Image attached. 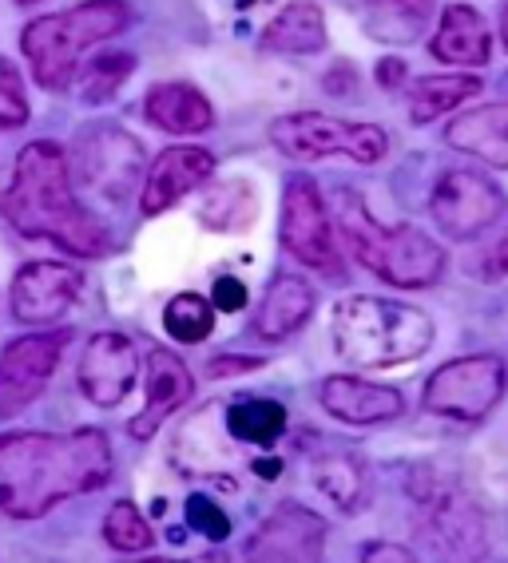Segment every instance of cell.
<instances>
[{
    "mask_svg": "<svg viewBox=\"0 0 508 563\" xmlns=\"http://www.w3.org/2000/svg\"><path fill=\"white\" fill-rule=\"evenodd\" d=\"M112 481V449L96 429L0 437V516L41 520L60 500Z\"/></svg>",
    "mask_w": 508,
    "mask_h": 563,
    "instance_id": "cell-1",
    "label": "cell"
},
{
    "mask_svg": "<svg viewBox=\"0 0 508 563\" xmlns=\"http://www.w3.org/2000/svg\"><path fill=\"white\" fill-rule=\"evenodd\" d=\"M0 214L24 239H52L80 258H100L112 251V234L71 195L68 159L52 140H36L21 152L9 191L0 195Z\"/></svg>",
    "mask_w": 508,
    "mask_h": 563,
    "instance_id": "cell-2",
    "label": "cell"
},
{
    "mask_svg": "<svg viewBox=\"0 0 508 563\" xmlns=\"http://www.w3.org/2000/svg\"><path fill=\"white\" fill-rule=\"evenodd\" d=\"M330 333L342 362L362 369L406 365L433 345V322L426 310L389 298H342L330 313Z\"/></svg>",
    "mask_w": 508,
    "mask_h": 563,
    "instance_id": "cell-3",
    "label": "cell"
},
{
    "mask_svg": "<svg viewBox=\"0 0 508 563\" xmlns=\"http://www.w3.org/2000/svg\"><path fill=\"white\" fill-rule=\"evenodd\" d=\"M334 214L350 254L389 286L426 290L445 271V251L429 234H421L417 227H382L354 191L338 195Z\"/></svg>",
    "mask_w": 508,
    "mask_h": 563,
    "instance_id": "cell-4",
    "label": "cell"
},
{
    "mask_svg": "<svg viewBox=\"0 0 508 563\" xmlns=\"http://www.w3.org/2000/svg\"><path fill=\"white\" fill-rule=\"evenodd\" d=\"M123 29H128L123 0H88V4L32 21L21 36V48L29 56L36 84L48 91H64L76 76L84 52L100 41H112Z\"/></svg>",
    "mask_w": 508,
    "mask_h": 563,
    "instance_id": "cell-5",
    "label": "cell"
},
{
    "mask_svg": "<svg viewBox=\"0 0 508 563\" xmlns=\"http://www.w3.org/2000/svg\"><path fill=\"white\" fill-rule=\"evenodd\" d=\"M270 140L283 155L298 163L330 159V155H346L354 163H377L386 155V131L374 123H350L322 115V111H295V115H278L270 123Z\"/></svg>",
    "mask_w": 508,
    "mask_h": 563,
    "instance_id": "cell-6",
    "label": "cell"
},
{
    "mask_svg": "<svg viewBox=\"0 0 508 563\" xmlns=\"http://www.w3.org/2000/svg\"><path fill=\"white\" fill-rule=\"evenodd\" d=\"M500 393H505V365L488 353L477 357H461V362L441 365L426 385V409L438 417L477 424L497 409Z\"/></svg>",
    "mask_w": 508,
    "mask_h": 563,
    "instance_id": "cell-7",
    "label": "cell"
},
{
    "mask_svg": "<svg viewBox=\"0 0 508 563\" xmlns=\"http://www.w3.org/2000/svg\"><path fill=\"white\" fill-rule=\"evenodd\" d=\"M429 214L449 239H477L505 214V191L488 175L445 172L433 187Z\"/></svg>",
    "mask_w": 508,
    "mask_h": 563,
    "instance_id": "cell-8",
    "label": "cell"
},
{
    "mask_svg": "<svg viewBox=\"0 0 508 563\" xmlns=\"http://www.w3.org/2000/svg\"><path fill=\"white\" fill-rule=\"evenodd\" d=\"M283 246L295 254L302 266L318 274H334L342 266L334 246V227L325 214V202L318 187L306 175L286 183L283 195Z\"/></svg>",
    "mask_w": 508,
    "mask_h": 563,
    "instance_id": "cell-9",
    "label": "cell"
},
{
    "mask_svg": "<svg viewBox=\"0 0 508 563\" xmlns=\"http://www.w3.org/2000/svg\"><path fill=\"white\" fill-rule=\"evenodd\" d=\"M80 179L92 195L108 202H123L143 179L140 143L120 128H92L76 147Z\"/></svg>",
    "mask_w": 508,
    "mask_h": 563,
    "instance_id": "cell-10",
    "label": "cell"
},
{
    "mask_svg": "<svg viewBox=\"0 0 508 563\" xmlns=\"http://www.w3.org/2000/svg\"><path fill=\"white\" fill-rule=\"evenodd\" d=\"M64 342V333H29L0 353V417H16L41 397L60 365Z\"/></svg>",
    "mask_w": 508,
    "mask_h": 563,
    "instance_id": "cell-11",
    "label": "cell"
},
{
    "mask_svg": "<svg viewBox=\"0 0 508 563\" xmlns=\"http://www.w3.org/2000/svg\"><path fill=\"white\" fill-rule=\"evenodd\" d=\"M135 373H140V350L132 345V338L123 333H96L84 345L80 369H76V382L80 393L100 409H112L120 405L135 385Z\"/></svg>",
    "mask_w": 508,
    "mask_h": 563,
    "instance_id": "cell-12",
    "label": "cell"
},
{
    "mask_svg": "<svg viewBox=\"0 0 508 563\" xmlns=\"http://www.w3.org/2000/svg\"><path fill=\"white\" fill-rule=\"evenodd\" d=\"M84 274L64 262H32L12 278V313L24 325H48L76 306Z\"/></svg>",
    "mask_w": 508,
    "mask_h": 563,
    "instance_id": "cell-13",
    "label": "cell"
},
{
    "mask_svg": "<svg viewBox=\"0 0 508 563\" xmlns=\"http://www.w3.org/2000/svg\"><path fill=\"white\" fill-rule=\"evenodd\" d=\"M325 520L302 504H283L266 516L263 528L246 543L251 560H322Z\"/></svg>",
    "mask_w": 508,
    "mask_h": 563,
    "instance_id": "cell-14",
    "label": "cell"
},
{
    "mask_svg": "<svg viewBox=\"0 0 508 563\" xmlns=\"http://www.w3.org/2000/svg\"><path fill=\"white\" fill-rule=\"evenodd\" d=\"M214 172L211 152L203 147H167L159 159L152 163L147 183H143V214H159L172 202H179L184 195H191L195 187H203Z\"/></svg>",
    "mask_w": 508,
    "mask_h": 563,
    "instance_id": "cell-15",
    "label": "cell"
},
{
    "mask_svg": "<svg viewBox=\"0 0 508 563\" xmlns=\"http://www.w3.org/2000/svg\"><path fill=\"white\" fill-rule=\"evenodd\" d=\"M147 405L143 412L132 421V437H152L167 417H172L179 405H187V397L195 393V382L187 365L167 353L163 345H147Z\"/></svg>",
    "mask_w": 508,
    "mask_h": 563,
    "instance_id": "cell-16",
    "label": "cell"
},
{
    "mask_svg": "<svg viewBox=\"0 0 508 563\" xmlns=\"http://www.w3.org/2000/svg\"><path fill=\"white\" fill-rule=\"evenodd\" d=\"M429 52L441 64H461V68H481L493 56V32L485 16L473 4H449L441 12V24L429 41Z\"/></svg>",
    "mask_w": 508,
    "mask_h": 563,
    "instance_id": "cell-17",
    "label": "cell"
},
{
    "mask_svg": "<svg viewBox=\"0 0 508 563\" xmlns=\"http://www.w3.org/2000/svg\"><path fill=\"white\" fill-rule=\"evenodd\" d=\"M322 405L325 412H334L338 421L346 424H382L401 417V409H406L397 389L369 385L362 377H330V382H322Z\"/></svg>",
    "mask_w": 508,
    "mask_h": 563,
    "instance_id": "cell-18",
    "label": "cell"
},
{
    "mask_svg": "<svg viewBox=\"0 0 508 563\" xmlns=\"http://www.w3.org/2000/svg\"><path fill=\"white\" fill-rule=\"evenodd\" d=\"M314 313V290L310 282L295 278V274H278L266 290L263 306H258V318H254V333L266 338V342H283L295 330H302Z\"/></svg>",
    "mask_w": 508,
    "mask_h": 563,
    "instance_id": "cell-19",
    "label": "cell"
},
{
    "mask_svg": "<svg viewBox=\"0 0 508 563\" xmlns=\"http://www.w3.org/2000/svg\"><path fill=\"white\" fill-rule=\"evenodd\" d=\"M445 140L465 155L508 167V103H488V108L461 111L445 128Z\"/></svg>",
    "mask_w": 508,
    "mask_h": 563,
    "instance_id": "cell-20",
    "label": "cell"
},
{
    "mask_svg": "<svg viewBox=\"0 0 508 563\" xmlns=\"http://www.w3.org/2000/svg\"><path fill=\"white\" fill-rule=\"evenodd\" d=\"M143 115L159 131H172V135H199L214 120L207 96L199 88H191V84H159V88H152L147 100H143Z\"/></svg>",
    "mask_w": 508,
    "mask_h": 563,
    "instance_id": "cell-21",
    "label": "cell"
},
{
    "mask_svg": "<svg viewBox=\"0 0 508 563\" xmlns=\"http://www.w3.org/2000/svg\"><path fill=\"white\" fill-rule=\"evenodd\" d=\"M263 44L270 52H290V56H306V52L325 48V16L314 0H295L278 12L275 21L266 24Z\"/></svg>",
    "mask_w": 508,
    "mask_h": 563,
    "instance_id": "cell-22",
    "label": "cell"
},
{
    "mask_svg": "<svg viewBox=\"0 0 508 563\" xmlns=\"http://www.w3.org/2000/svg\"><path fill=\"white\" fill-rule=\"evenodd\" d=\"M433 536L445 548L449 555H485V523H481V512L465 496H441L433 504Z\"/></svg>",
    "mask_w": 508,
    "mask_h": 563,
    "instance_id": "cell-23",
    "label": "cell"
},
{
    "mask_svg": "<svg viewBox=\"0 0 508 563\" xmlns=\"http://www.w3.org/2000/svg\"><path fill=\"white\" fill-rule=\"evenodd\" d=\"M227 429L234 441L266 449L286 433V409L270 397H246V401L227 409Z\"/></svg>",
    "mask_w": 508,
    "mask_h": 563,
    "instance_id": "cell-24",
    "label": "cell"
},
{
    "mask_svg": "<svg viewBox=\"0 0 508 563\" xmlns=\"http://www.w3.org/2000/svg\"><path fill=\"white\" fill-rule=\"evenodd\" d=\"M477 91H481L477 76H426V80H417L413 91H409V115H413V123H429L438 120V115H445L449 108H461Z\"/></svg>",
    "mask_w": 508,
    "mask_h": 563,
    "instance_id": "cell-25",
    "label": "cell"
},
{
    "mask_svg": "<svg viewBox=\"0 0 508 563\" xmlns=\"http://www.w3.org/2000/svg\"><path fill=\"white\" fill-rule=\"evenodd\" d=\"M254 211H258V207H254V191L246 183H214L203 199V222L219 234L251 227Z\"/></svg>",
    "mask_w": 508,
    "mask_h": 563,
    "instance_id": "cell-26",
    "label": "cell"
},
{
    "mask_svg": "<svg viewBox=\"0 0 508 563\" xmlns=\"http://www.w3.org/2000/svg\"><path fill=\"white\" fill-rule=\"evenodd\" d=\"M163 325H167V333H172L175 342L199 345L211 338L214 310L207 298H199V294H179V298H172L167 310H163Z\"/></svg>",
    "mask_w": 508,
    "mask_h": 563,
    "instance_id": "cell-27",
    "label": "cell"
},
{
    "mask_svg": "<svg viewBox=\"0 0 508 563\" xmlns=\"http://www.w3.org/2000/svg\"><path fill=\"white\" fill-rule=\"evenodd\" d=\"M314 481L330 500L342 508V512H354L366 484H362V468H357L350 456H322L314 464Z\"/></svg>",
    "mask_w": 508,
    "mask_h": 563,
    "instance_id": "cell-28",
    "label": "cell"
},
{
    "mask_svg": "<svg viewBox=\"0 0 508 563\" xmlns=\"http://www.w3.org/2000/svg\"><path fill=\"white\" fill-rule=\"evenodd\" d=\"M103 540L123 555H140V552H152L155 536H152V528H147V520L140 516V508L123 500V504H115L112 512H108V520H103Z\"/></svg>",
    "mask_w": 508,
    "mask_h": 563,
    "instance_id": "cell-29",
    "label": "cell"
},
{
    "mask_svg": "<svg viewBox=\"0 0 508 563\" xmlns=\"http://www.w3.org/2000/svg\"><path fill=\"white\" fill-rule=\"evenodd\" d=\"M132 68H135V60L128 52H108V56H100V60L80 76L84 96H88V100H108V96L132 76Z\"/></svg>",
    "mask_w": 508,
    "mask_h": 563,
    "instance_id": "cell-30",
    "label": "cell"
},
{
    "mask_svg": "<svg viewBox=\"0 0 508 563\" xmlns=\"http://www.w3.org/2000/svg\"><path fill=\"white\" fill-rule=\"evenodd\" d=\"M187 520H191L195 532L207 536V540H214V543L231 536V520H227V512L214 500H207V496H199V493L187 500Z\"/></svg>",
    "mask_w": 508,
    "mask_h": 563,
    "instance_id": "cell-31",
    "label": "cell"
},
{
    "mask_svg": "<svg viewBox=\"0 0 508 563\" xmlns=\"http://www.w3.org/2000/svg\"><path fill=\"white\" fill-rule=\"evenodd\" d=\"M29 120V100H24L21 80L12 76L9 64H0V131L21 128Z\"/></svg>",
    "mask_w": 508,
    "mask_h": 563,
    "instance_id": "cell-32",
    "label": "cell"
},
{
    "mask_svg": "<svg viewBox=\"0 0 508 563\" xmlns=\"http://www.w3.org/2000/svg\"><path fill=\"white\" fill-rule=\"evenodd\" d=\"M211 298H214V306H219V310L234 313V310H243V306H246V286L239 278H231V274H223V278L214 282Z\"/></svg>",
    "mask_w": 508,
    "mask_h": 563,
    "instance_id": "cell-33",
    "label": "cell"
},
{
    "mask_svg": "<svg viewBox=\"0 0 508 563\" xmlns=\"http://www.w3.org/2000/svg\"><path fill=\"white\" fill-rule=\"evenodd\" d=\"M485 274L488 278H505L508 274V231L497 239V246L485 254Z\"/></svg>",
    "mask_w": 508,
    "mask_h": 563,
    "instance_id": "cell-34",
    "label": "cell"
},
{
    "mask_svg": "<svg viewBox=\"0 0 508 563\" xmlns=\"http://www.w3.org/2000/svg\"><path fill=\"white\" fill-rule=\"evenodd\" d=\"M258 357H219V362L211 365V377H223V373H246V369H258Z\"/></svg>",
    "mask_w": 508,
    "mask_h": 563,
    "instance_id": "cell-35",
    "label": "cell"
},
{
    "mask_svg": "<svg viewBox=\"0 0 508 563\" xmlns=\"http://www.w3.org/2000/svg\"><path fill=\"white\" fill-rule=\"evenodd\" d=\"M362 560H401V563H409V560H413V552H406V548H394V543H369L366 552H362Z\"/></svg>",
    "mask_w": 508,
    "mask_h": 563,
    "instance_id": "cell-36",
    "label": "cell"
},
{
    "mask_svg": "<svg viewBox=\"0 0 508 563\" xmlns=\"http://www.w3.org/2000/svg\"><path fill=\"white\" fill-rule=\"evenodd\" d=\"M377 71H382L377 80L386 84V88H394V84H401V76H406V64H401V60H386Z\"/></svg>",
    "mask_w": 508,
    "mask_h": 563,
    "instance_id": "cell-37",
    "label": "cell"
},
{
    "mask_svg": "<svg viewBox=\"0 0 508 563\" xmlns=\"http://www.w3.org/2000/svg\"><path fill=\"white\" fill-rule=\"evenodd\" d=\"M389 4H397V9L409 12V16H421V12L429 9V0H389Z\"/></svg>",
    "mask_w": 508,
    "mask_h": 563,
    "instance_id": "cell-38",
    "label": "cell"
},
{
    "mask_svg": "<svg viewBox=\"0 0 508 563\" xmlns=\"http://www.w3.org/2000/svg\"><path fill=\"white\" fill-rule=\"evenodd\" d=\"M500 36H505V44H508V9H505V16H500Z\"/></svg>",
    "mask_w": 508,
    "mask_h": 563,
    "instance_id": "cell-39",
    "label": "cell"
},
{
    "mask_svg": "<svg viewBox=\"0 0 508 563\" xmlns=\"http://www.w3.org/2000/svg\"><path fill=\"white\" fill-rule=\"evenodd\" d=\"M21 4H32V0H21Z\"/></svg>",
    "mask_w": 508,
    "mask_h": 563,
    "instance_id": "cell-40",
    "label": "cell"
}]
</instances>
